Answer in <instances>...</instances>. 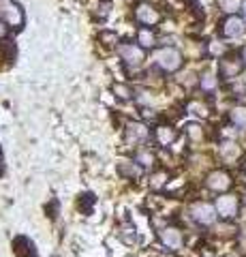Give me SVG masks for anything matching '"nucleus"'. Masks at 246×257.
<instances>
[{"mask_svg":"<svg viewBox=\"0 0 246 257\" xmlns=\"http://www.w3.org/2000/svg\"><path fill=\"white\" fill-rule=\"evenodd\" d=\"M154 62H156L163 71H167V73H173V71H178L180 64H182V54L176 50V47H163V50L156 52Z\"/></svg>","mask_w":246,"mask_h":257,"instance_id":"obj_1","label":"nucleus"},{"mask_svg":"<svg viewBox=\"0 0 246 257\" xmlns=\"http://www.w3.org/2000/svg\"><path fill=\"white\" fill-rule=\"evenodd\" d=\"M0 20L5 24H9V26L20 28L24 24V11L13 0H0Z\"/></svg>","mask_w":246,"mask_h":257,"instance_id":"obj_2","label":"nucleus"},{"mask_svg":"<svg viewBox=\"0 0 246 257\" xmlns=\"http://www.w3.org/2000/svg\"><path fill=\"white\" fill-rule=\"evenodd\" d=\"M190 216L199 225H212L214 219H216V208L205 204V202H197L190 206Z\"/></svg>","mask_w":246,"mask_h":257,"instance_id":"obj_3","label":"nucleus"},{"mask_svg":"<svg viewBox=\"0 0 246 257\" xmlns=\"http://www.w3.org/2000/svg\"><path fill=\"white\" fill-rule=\"evenodd\" d=\"M120 58L129 64V67H139V64L144 62V47L124 43V45H120Z\"/></svg>","mask_w":246,"mask_h":257,"instance_id":"obj_4","label":"nucleus"},{"mask_svg":"<svg viewBox=\"0 0 246 257\" xmlns=\"http://www.w3.org/2000/svg\"><path fill=\"white\" fill-rule=\"evenodd\" d=\"M216 212L223 216V219H233V216L237 214V208H240V204H237V197L235 195H220L216 199Z\"/></svg>","mask_w":246,"mask_h":257,"instance_id":"obj_5","label":"nucleus"},{"mask_svg":"<svg viewBox=\"0 0 246 257\" xmlns=\"http://www.w3.org/2000/svg\"><path fill=\"white\" fill-rule=\"evenodd\" d=\"M161 242L169 248V251H178L184 242V238H182V231L178 227H165L161 229Z\"/></svg>","mask_w":246,"mask_h":257,"instance_id":"obj_6","label":"nucleus"},{"mask_svg":"<svg viewBox=\"0 0 246 257\" xmlns=\"http://www.w3.org/2000/svg\"><path fill=\"white\" fill-rule=\"evenodd\" d=\"M205 184H208V189L212 191H227L229 187H231V178H229V174L218 170V172H212L208 178H205Z\"/></svg>","mask_w":246,"mask_h":257,"instance_id":"obj_7","label":"nucleus"},{"mask_svg":"<svg viewBox=\"0 0 246 257\" xmlns=\"http://www.w3.org/2000/svg\"><path fill=\"white\" fill-rule=\"evenodd\" d=\"M135 18H137L141 24H146V26H154V24L161 20V13H158L152 5H139L137 9H135Z\"/></svg>","mask_w":246,"mask_h":257,"instance_id":"obj_8","label":"nucleus"},{"mask_svg":"<svg viewBox=\"0 0 246 257\" xmlns=\"http://www.w3.org/2000/svg\"><path fill=\"white\" fill-rule=\"evenodd\" d=\"M244 30H246L244 20L235 18V15H231V18H227L223 22V35L225 37H240V35H244Z\"/></svg>","mask_w":246,"mask_h":257,"instance_id":"obj_9","label":"nucleus"},{"mask_svg":"<svg viewBox=\"0 0 246 257\" xmlns=\"http://www.w3.org/2000/svg\"><path fill=\"white\" fill-rule=\"evenodd\" d=\"M146 140H148L146 124H139V122L129 124V128H126V142H129V144H141Z\"/></svg>","mask_w":246,"mask_h":257,"instance_id":"obj_10","label":"nucleus"},{"mask_svg":"<svg viewBox=\"0 0 246 257\" xmlns=\"http://www.w3.org/2000/svg\"><path fill=\"white\" fill-rule=\"evenodd\" d=\"M240 71H242L240 58H225V60H220V75H223L225 79H231L235 75H240Z\"/></svg>","mask_w":246,"mask_h":257,"instance_id":"obj_11","label":"nucleus"},{"mask_svg":"<svg viewBox=\"0 0 246 257\" xmlns=\"http://www.w3.org/2000/svg\"><path fill=\"white\" fill-rule=\"evenodd\" d=\"M156 140H158V144H161V146H169V144L176 140V128L161 124V126L156 128Z\"/></svg>","mask_w":246,"mask_h":257,"instance_id":"obj_12","label":"nucleus"},{"mask_svg":"<svg viewBox=\"0 0 246 257\" xmlns=\"http://www.w3.org/2000/svg\"><path fill=\"white\" fill-rule=\"evenodd\" d=\"M229 118H231V122L237 128H244L246 131V107H233L231 114H229Z\"/></svg>","mask_w":246,"mask_h":257,"instance_id":"obj_13","label":"nucleus"},{"mask_svg":"<svg viewBox=\"0 0 246 257\" xmlns=\"http://www.w3.org/2000/svg\"><path fill=\"white\" fill-rule=\"evenodd\" d=\"M137 41H139L141 47H154L156 37H154V32H152V30L141 28V30H139V35H137Z\"/></svg>","mask_w":246,"mask_h":257,"instance_id":"obj_14","label":"nucleus"},{"mask_svg":"<svg viewBox=\"0 0 246 257\" xmlns=\"http://www.w3.org/2000/svg\"><path fill=\"white\" fill-rule=\"evenodd\" d=\"M120 238L124 244H135L137 242V234H135V227H131V225H124V227L120 229Z\"/></svg>","mask_w":246,"mask_h":257,"instance_id":"obj_15","label":"nucleus"},{"mask_svg":"<svg viewBox=\"0 0 246 257\" xmlns=\"http://www.w3.org/2000/svg\"><path fill=\"white\" fill-rule=\"evenodd\" d=\"M218 5H220V9H223L225 13H235L237 9H240L242 0H218Z\"/></svg>","mask_w":246,"mask_h":257,"instance_id":"obj_16","label":"nucleus"},{"mask_svg":"<svg viewBox=\"0 0 246 257\" xmlns=\"http://www.w3.org/2000/svg\"><path fill=\"white\" fill-rule=\"evenodd\" d=\"M188 111L190 114H197V116H208V107L201 105L199 101H190L188 103Z\"/></svg>","mask_w":246,"mask_h":257,"instance_id":"obj_17","label":"nucleus"},{"mask_svg":"<svg viewBox=\"0 0 246 257\" xmlns=\"http://www.w3.org/2000/svg\"><path fill=\"white\" fill-rule=\"evenodd\" d=\"M186 133H188V138L190 140H195V142H199L203 138V128L199 124H188L186 126Z\"/></svg>","mask_w":246,"mask_h":257,"instance_id":"obj_18","label":"nucleus"},{"mask_svg":"<svg viewBox=\"0 0 246 257\" xmlns=\"http://www.w3.org/2000/svg\"><path fill=\"white\" fill-rule=\"evenodd\" d=\"M237 155H240V148H237L235 144H225V146H223V157H225L227 161L235 159Z\"/></svg>","mask_w":246,"mask_h":257,"instance_id":"obj_19","label":"nucleus"},{"mask_svg":"<svg viewBox=\"0 0 246 257\" xmlns=\"http://www.w3.org/2000/svg\"><path fill=\"white\" fill-rule=\"evenodd\" d=\"M201 88L203 90H214V88H216V77H214L212 73H205L203 77H201Z\"/></svg>","mask_w":246,"mask_h":257,"instance_id":"obj_20","label":"nucleus"},{"mask_svg":"<svg viewBox=\"0 0 246 257\" xmlns=\"http://www.w3.org/2000/svg\"><path fill=\"white\" fill-rule=\"evenodd\" d=\"M137 163L139 165H152L154 163V155L152 152H148V150H141L137 155Z\"/></svg>","mask_w":246,"mask_h":257,"instance_id":"obj_21","label":"nucleus"},{"mask_svg":"<svg viewBox=\"0 0 246 257\" xmlns=\"http://www.w3.org/2000/svg\"><path fill=\"white\" fill-rule=\"evenodd\" d=\"M114 92H116L118 99H129V96H131V88L124 86V84H114Z\"/></svg>","mask_w":246,"mask_h":257,"instance_id":"obj_22","label":"nucleus"},{"mask_svg":"<svg viewBox=\"0 0 246 257\" xmlns=\"http://www.w3.org/2000/svg\"><path fill=\"white\" fill-rule=\"evenodd\" d=\"M165 178H167V176H165V174H156L154 178H152V187H161V184L165 182Z\"/></svg>","mask_w":246,"mask_h":257,"instance_id":"obj_23","label":"nucleus"},{"mask_svg":"<svg viewBox=\"0 0 246 257\" xmlns=\"http://www.w3.org/2000/svg\"><path fill=\"white\" fill-rule=\"evenodd\" d=\"M223 50H225L223 45H216V43H212V45H210V52H212V54H220Z\"/></svg>","mask_w":246,"mask_h":257,"instance_id":"obj_24","label":"nucleus"},{"mask_svg":"<svg viewBox=\"0 0 246 257\" xmlns=\"http://www.w3.org/2000/svg\"><path fill=\"white\" fill-rule=\"evenodd\" d=\"M5 35H7V26H5V22L0 20V39H3Z\"/></svg>","mask_w":246,"mask_h":257,"instance_id":"obj_25","label":"nucleus"},{"mask_svg":"<svg viewBox=\"0 0 246 257\" xmlns=\"http://www.w3.org/2000/svg\"><path fill=\"white\" fill-rule=\"evenodd\" d=\"M242 11H244V18H246V0L242 3Z\"/></svg>","mask_w":246,"mask_h":257,"instance_id":"obj_26","label":"nucleus"},{"mask_svg":"<svg viewBox=\"0 0 246 257\" xmlns=\"http://www.w3.org/2000/svg\"><path fill=\"white\" fill-rule=\"evenodd\" d=\"M242 60L246 62V47H244V52H242Z\"/></svg>","mask_w":246,"mask_h":257,"instance_id":"obj_27","label":"nucleus"},{"mask_svg":"<svg viewBox=\"0 0 246 257\" xmlns=\"http://www.w3.org/2000/svg\"><path fill=\"white\" fill-rule=\"evenodd\" d=\"M0 165H3V157H0Z\"/></svg>","mask_w":246,"mask_h":257,"instance_id":"obj_28","label":"nucleus"}]
</instances>
